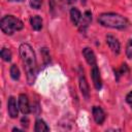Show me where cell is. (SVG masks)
<instances>
[{
	"label": "cell",
	"mask_w": 132,
	"mask_h": 132,
	"mask_svg": "<svg viewBox=\"0 0 132 132\" xmlns=\"http://www.w3.org/2000/svg\"><path fill=\"white\" fill-rule=\"evenodd\" d=\"M0 56H1L2 60L5 61V62H9V61L11 60V52H10V50H8V48H6V47H3V48L1 50Z\"/></svg>",
	"instance_id": "e0dca14e"
},
{
	"label": "cell",
	"mask_w": 132,
	"mask_h": 132,
	"mask_svg": "<svg viewBox=\"0 0 132 132\" xmlns=\"http://www.w3.org/2000/svg\"><path fill=\"white\" fill-rule=\"evenodd\" d=\"M67 1H68V3H70V4H71V3H74L76 0H67Z\"/></svg>",
	"instance_id": "7402d4cb"
},
{
	"label": "cell",
	"mask_w": 132,
	"mask_h": 132,
	"mask_svg": "<svg viewBox=\"0 0 132 132\" xmlns=\"http://www.w3.org/2000/svg\"><path fill=\"white\" fill-rule=\"evenodd\" d=\"M82 55L87 61V63L90 65V66H94V65H97V60H96V56L94 54V52L90 48V47H85L82 50Z\"/></svg>",
	"instance_id": "8fae6325"
},
{
	"label": "cell",
	"mask_w": 132,
	"mask_h": 132,
	"mask_svg": "<svg viewBox=\"0 0 132 132\" xmlns=\"http://www.w3.org/2000/svg\"><path fill=\"white\" fill-rule=\"evenodd\" d=\"M42 5V0H30V6L33 9H39Z\"/></svg>",
	"instance_id": "d6986e66"
},
{
	"label": "cell",
	"mask_w": 132,
	"mask_h": 132,
	"mask_svg": "<svg viewBox=\"0 0 132 132\" xmlns=\"http://www.w3.org/2000/svg\"><path fill=\"white\" fill-rule=\"evenodd\" d=\"M8 1H13V2H23L25 0H8Z\"/></svg>",
	"instance_id": "44dd1931"
},
{
	"label": "cell",
	"mask_w": 132,
	"mask_h": 132,
	"mask_svg": "<svg viewBox=\"0 0 132 132\" xmlns=\"http://www.w3.org/2000/svg\"><path fill=\"white\" fill-rule=\"evenodd\" d=\"M91 77H92V80H93V84H94V87L96 90H101L102 88V79H101V75H100V71H99V68L97 67V65H94L92 66V69H91Z\"/></svg>",
	"instance_id": "8992f818"
},
{
	"label": "cell",
	"mask_w": 132,
	"mask_h": 132,
	"mask_svg": "<svg viewBox=\"0 0 132 132\" xmlns=\"http://www.w3.org/2000/svg\"><path fill=\"white\" fill-rule=\"evenodd\" d=\"M78 86H79L81 95L86 100H88L90 97V89H89V85L86 79V76L84 74V70L81 71V68H79V73H78Z\"/></svg>",
	"instance_id": "277c9868"
},
{
	"label": "cell",
	"mask_w": 132,
	"mask_h": 132,
	"mask_svg": "<svg viewBox=\"0 0 132 132\" xmlns=\"http://www.w3.org/2000/svg\"><path fill=\"white\" fill-rule=\"evenodd\" d=\"M92 22V12L90 10H86L84 15H82V19L80 20V23H79V31L81 33H85L87 31V29L89 28L90 24Z\"/></svg>",
	"instance_id": "30bf717a"
},
{
	"label": "cell",
	"mask_w": 132,
	"mask_h": 132,
	"mask_svg": "<svg viewBox=\"0 0 132 132\" xmlns=\"http://www.w3.org/2000/svg\"><path fill=\"white\" fill-rule=\"evenodd\" d=\"M126 56L129 59H132V38L128 40L126 45Z\"/></svg>",
	"instance_id": "ac0fdd59"
},
{
	"label": "cell",
	"mask_w": 132,
	"mask_h": 132,
	"mask_svg": "<svg viewBox=\"0 0 132 132\" xmlns=\"http://www.w3.org/2000/svg\"><path fill=\"white\" fill-rule=\"evenodd\" d=\"M19 50H20V55L24 64L27 80L29 85H33L37 74V63H36L35 53L31 47V45L28 43H22Z\"/></svg>",
	"instance_id": "6da1fadb"
},
{
	"label": "cell",
	"mask_w": 132,
	"mask_h": 132,
	"mask_svg": "<svg viewBox=\"0 0 132 132\" xmlns=\"http://www.w3.org/2000/svg\"><path fill=\"white\" fill-rule=\"evenodd\" d=\"M9 72H10V76H11V78H12L13 80H19L21 73H20V69H19V67H18L15 64H12V65L10 66V70H9Z\"/></svg>",
	"instance_id": "2e32d148"
},
{
	"label": "cell",
	"mask_w": 132,
	"mask_h": 132,
	"mask_svg": "<svg viewBox=\"0 0 132 132\" xmlns=\"http://www.w3.org/2000/svg\"><path fill=\"white\" fill-rule=\"evenodd\" d=\"M34 131H35V132H46V131H50V127L47 126V124H46L43 120L38 119V120H36V122H35Z\"/></svg>",
	"instance_id": "5bb4252c"
},
{
	"label": "cell",
	"mask_w": 132,
	"mask_h": 132,
	"mask_svg": "<svg viewBox=\"0 0 132 132\" xmlns=\"http://www.w3.org/2000/svg\"><path fill=\"white\" fill-rule=\"evenodd\" d=\"M92 114L94 118V121L96 122V124L98 125H102L105 121L106 114L104 112V110L100 107V106H93L92 108Z\"/></svg>",
	"instance_id": "52a82bcc"
},
{
	"label": "cell",
	"mask_w": 132,
	"mask_h": 132,
	"mask_svg": "<svg viewBox=\"0 0 132 132\" xmlns=\"http://www.w3.org/2000/svg\"><path fill=\"white\" fill-rule=\"evenodd\" d=\"M19 105L16 106V101H15V98L10 96L8 98V101H7V111H8V114L10 118L12 119H15L18 117V113H19Z\"/></svg>",
	"instance_id": "ba28073f"
},
{
	"label": "cell",
	"mask_w": 132,
	"mask_h": 132,
	"mask_svg": "<svg viewBox=\"0 0 132 132\" xmlns=\"http://www.w3.org/2000/svg\"><path fill=\"white\" fill-rule=\"evenodd\" d=\"M30 24L33 30L40 31L42 29V19L39 15H33L30 18Z\"/></svg>",
	"instance_id": "4fadbf2b"
},
{
	"label": "cell",
	"mask_w": 132,
	"mask_h": 132,
	"mask_svg": "<svg viewBox=\"0 0 132 132\" xmlns=\"http://www.w3.org/2000/svg\"><path fill=\"white\" fill-rule=\"evenodd\" d=\"M98 23L107 28L123 30L129 26V21L122 14L116 12H103L98 16Z\"/></svg>",
	"instance_id": "7a4b0ae2"
},
{
	"label": "cell",
	"mask_w": 132,
	"mask_h": 132,
	"mask_svg": "<svg viewBox=\"0 0 132 132\" xmlns=\"http://www.w3.org/2000/svg\"><path fill=\"white\" fill-rule=\"evenodd\" d=\"M106 43L108 45V47L111 50V52L116 55H119L121 52V43L119 41V39L117 37H114L113 35H106Z\"/></svg>",
	"instance_id": "5b68a950"
},
{
	"label": "cell",
	"mask_w": 132,
	"mask_h": 132,
	"mask_svg": "<svg viewBox=\"0 0 132 132\" xmlns=\"http://www.w3.org/2000/svg\"><path fill=\"white\" fill-rule=\"evenodd\" d=\"M70 20L74 26H78L81 20V13L76 7H72L70 9Z\"/></svg>",
	"instance_id": "7c38bea8"
},
{
	"label": "cell",
	"mask_w": 132,
	"mask_h": 132,
	"mask_svg": "<svg viewBox=\"0 0 132 132\" xmlns=\"http://www.w3.org/2000/svg\"><path fill=\"white\" fill-rule=\"evenodd\" d=\"M126 102L130 105V107L132 108V91H130L127 95H126Z\"/></svg>",
	"instance_id": "ffe728a7"
},
{
	"label": "cell",
	"mask_w": 132,
	"mask_h": 132,
	"mask_svg": "<svg viewBox=\"0 0 132 132\" xmlns=\"http://www.w3.org/2000/svg\"><path fill=\"white\" fill-rule=\"evenodd\" d=\"M19 108L23 114H28L30 112V104L27 95L25 94L19 95Z\"/></svg>",
	"instance_id": "9c48e42d"
},
{
	"label": "cell",
	"mask_w": 132,
	"mask_h": 132,
	"mask_svg": "<svg viewBox=\"0 0 132 132\" xmlns=\"http://www.w3.org/2000/svg\"><path fill=\"white\" fill-rule=\"evenodd\" d=\"M1 31L6 35H12L15 31H20L24 28V23L14 15H4L0 21Z\"/></svg>",
	"instance_id": "3957f363"
},
{
	"label": "cell",
	"mask_w": 132,
	"mask_h": 132,
	"mask_svg": "<svg viewBox=\"0 0 132 132\" xmlns=\"http://www.w3.org/2000/svg\"><path fill=\"white\" fill-rule=\"evenodd\" d=\"M129 71V69H128V66H127V64H122L121 65V67L120 68H118V69H116L114 70V77H116V79L117 80H119L120 79V77L121 76H123L125 73H127Z\"/></svg>",
	"instance_id": "9a60e30c"
}]
</instances>
